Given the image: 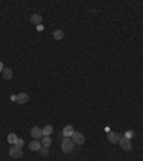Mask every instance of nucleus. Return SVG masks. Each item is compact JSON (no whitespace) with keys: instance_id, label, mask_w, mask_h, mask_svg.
I'll return each instance as SVG.
<instances>
[{"instance_id":"20","label":"nucleus","mask_w":143,"mask_h":161,"mask_svg":"<svg viewBox=\"0 0 143 161\" xmlns=\"http://www.w3.org/2000/svg\"><path fill=\"white\" fill-rule=\"evenodd\" d=\"M36 28H37V30H39V32H42V30L45 29V28H43V25H39V26H36Z\"/></svg>"},{"instance_id":"5","label":"nucleus","mask_w":143,"mask_h":161,"mask_svg":"<svg viewBox=\"0 0 143 161\" xmlns=\"http://www.w3.org/2000/svg\"><path fill=\"white\" fill-rule=\"evenodd\" d=\"M72 139H73L74 144H79V145H82V144L84 142V137H83V134H82V132H77V131H74V134L72 135Z\"/></svg>"},{"instance_id":"4","label":"nucleus","mask_w":143,"mask_h":161,"mask_svg":"<svg viewBox=\"0 0 143 161\" xmlns=\"http://www.w3.org/2000/svg\"><path fill=\"white\" fill-rule=\"evenodd\" d=\"M119 145H120V147H122V150H124V151H130V150H132L130 139H127V138H124V137H122V138H120Z\"/></svg>"},{"instance_id":"12","label":"nucleus","mask_w":143,"mask_h":161,"mask_svg":"<svg viewBox=\"0 0 143 161\" xmlns=\"http://www.w3.org/2000/svg\"><path fill=\"white\" fill-rule=\"evenodd\" d=\"M40 142H42V147H47V148H49V147L52 145V138H50V137H45V135H43V138L40 139Z\"/></svg>"},{"instance_id":"14","label":"nucleus","mask_w":143,"mask_h":161,"mask_svg":"<svg viewBox=\"0 0 143 161\" xmlns=\"http://www.w3.org/2000/svg\"><path fill=\"white\" fill-rule=\"evenodd\" d=\"M17 139H19V138H17V135H16V134H13V132L7 135V141H9L10 144H13V145L17 142Z\"/></svg>"},{"instance_id":"6","label":"nucleus","mask_w":143,"mask_h":161,"mask_svg":"<svg viewBox=\"0 0 143 161\" xmlns=\"http://www.w3.org/2000/svg\"><path fill=\"white\" fill-rule=\"evenodd\" d=\"M120 135L117 134V132H114V131H110V132H107V139L112 142V144H117L119 141H120Z\"/></svg>"},{"instance_id":"1","label":"nucleus","mask_w":143,"mask_h":161,"mask_svg":"<svg viewBox=\"0 0 143 161\" xmlns=\"http://www.w3.org/2000/svg\"><path fill=\"white\" fill-rule=\"evenodd\" d=\"M73 148H74L73 139L69 138V137H63V138H62V150H63L65 152H72Z\"/></svg>"},{"instance_id":"3","label":"nucleus","mask_w":143,"mask_h":161,"mask_svg":"<svg viewBox=\"0 0 143 161\" xmlns=\"http://www.w3.org/2000/svg\"><path fill=\"white\" fill-rule=\"evenodd\" d=\"M30 134H32V138H35V139H37V141L43 138V129H40V128H37V127H33L32 131H30Z\"/></svg>"},{"instance_id":"10","label":"nucleus","mask_w":143,"mask_h":161,"mask_svg":"<svg viewBox=\"0 0 143 161\" xmlns=\"http://www.w3.org/2000/svg\"><path fill=\"white\" fill-rule=\"evenodd\" d=\"M30 22L35 23L36 26H39V25H42V16L40 15H32L30 16Z\"/></svg>"},{"instance_id":"16","label":"nucleus","mask_w":143,"mask_h":161,"mask_svg":"<svg viewBox=\"0 0 143 161\" xmlns=\"http://www.w3.org/2000/svg\"><path fill=\"white\" fill-rule=\"evenodd\" d=\"M37 152H40V154H42L43 157H46V155L49 154V148H47V147H42V148H40V150H39Z\"/></svg>"},{"instance_id":"2","label":"nucleus","mask_w":143,"mask_h":161,"mask_svg":"<svg viewBox=\"0 0 143 161\" xmlns=\"http://www.w3.org/2000/svg\"><path fill=\"white\" fill-rule=\"evenodd\" d=\"M9 154H10V157H13V158H20V157L23 155V150H22V147H19L17 144H15V145H12V148L9 150Z\"/></svg>"},{"instance_id":"11","label":"nucleus","mask_w":143,"mask_h":161,"mask_svg":"<svg viewBox=\"0 0 143 161\" xmlns=\"http://www.w3.org/2000/svg\"><path fill=\"white\" fill-rule=\"evenodd\" d=\"M12 76H13L12 69H10V68H5V69H3V78H5L6 81H9V79H12Z\"/></svg>"},{"instance_id":"21","label":"nucleus","mask_w":143,"mask_h":161,"mask_svg":"<svg viewBox=\"0 0 143 161\" xmlns=\"http://www.w3.org/2000/svg\"><path fill=\"white\" fill-rule=\"evenodd\" d=\"M3 69H5V66H3V62H0V72H3Z\"/></svg>"},{"instance_id":"8","label":"nucleus","mask_w":143,"mask_h":161,"mask_svg":"<svg viewBox=\"0 0 143 161\" xmlns=\"http://www.w3.org/2000/svg\"><path fill=\"white\" fill-rule=\"evenodd\" d=\"M27 101H29V95H27V94L22 92V94L17 95V101H16L17 104H26Z\"/></svg>"},{"instance_id":"17","label":"nucleus","mask_w":143,"mask_h":161,"mask_svg":"<svg viewBox=\"0 0 143 161\" xmlns=\"http://www.w3.org/2000/svg\"><path fill=\"white\" fill-rule=\"evenodd\" d=\"M133 135H134V131H132V129H129V131L124 132V138H127V139H130Z\"/></svg>"},{"instance_id":"13","label":"nucleus","mask_w":143,"mask_h":161,"mask_svg":"<svg viewBox=\"0 0 143 161\" xmlns=\"http://www.w3.org/2000/svg\"><path fill=\"white\" fill-rule=\"evenodd\" d=\"M52 132H53V127H52V125H46V127L43 128V135H45V137H50Z\"/></svg>"},{"instance_id":"7","label":"nucleus","mask_w":143,"mask_h":161,"mask_svg":"<svg viewBox=\"0 0 143 161\" xmlns=\"http://www.w3.org/2000/svg\"><path fill=\"white\" fill-rule=\"evenodd\" d=\"M29 148H30L32 151H39V150L42 148V142L37 141V139H33V141L29 144Z\"/></svg>"},{"instance_id":"9","label":"nucleus","mask_w":143,"mask_h":161,"mask_svg":"<svg viewBox=\"0 0 143 161\" xmlns=\"http://www.w3.org/2000/svg\"><path fill=\"white\" fill-rule=\"evenodd\" d=\"M73 134H74V129H73L72 125H66L63 128V137H72Z\"/></svg>"},{"instance_id":"19","label":"nucleus","mask_w":143,"mask_h":161,"mask_svg":"<svg viewBox=\"0 0 143 161\" xmlns=\"http://www.w3.org/2000/svg\"><path fill=\"white\" fill-rule=\"evenodd\" d=\"M10 99H12L13 102H16V101H17V95H12V96H10Z\"/></svg>"},{"instance_id":"15","label":"nucleus","mask_w":143,"mask_h":161,"mask_svg":"<svg viewBox=\"0 0 143 161\" xmlns=\"http://www.w3.org/2000/svg\"><path fill=\"white\" fill-rule=\"evenodd\" d=\"M63 36H65L63 30H55V32H53V38H55L56 40H60V39H63Z\"/></svg>"},{"instance_id":"18","label":"nucleus","mask_w":143,"mask_h":161,"mask_svg":"<svg viewBox=\"0 0 143 161\" xmlns=\"http://www.w3.org/2000/svg\"><path fill=\"white\" fill-rule=\"evenodd\" d=\"M16 144H17V145H19V147H23V144H25V141H23V139H20V138H19V139H17V142H16Z\"/></svg>"}]
</instances>
